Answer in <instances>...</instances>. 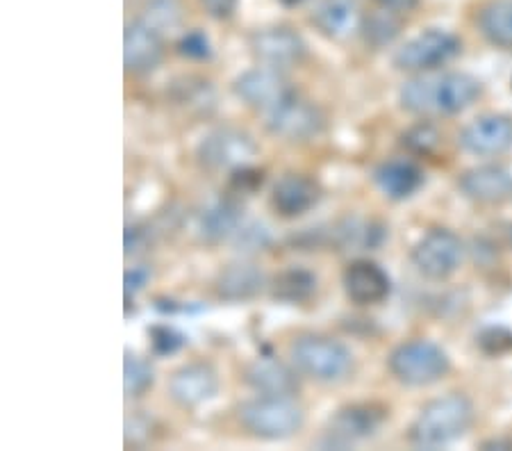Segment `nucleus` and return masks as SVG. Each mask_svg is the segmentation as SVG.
I'll use <instances>...</instances> for the list:
<instances>
[{"label": "nucleus", "instance_id": "obj_1", "mask_svg": "<svg viewBox=\"0 0 512 451\" xmlns=\"http://www.w3.org/2000/svg\"><path fill=\"white\" fill-rule=\"evenodd\" d=\"M483 87L469 73H435V76H421L408 80L399 92V103L403 110L424 117H451L467 110Z\"/></svg>", "mask_w": 512, "mask_h": 451}, {"label": "nucleus", "instance_id": "obj_2", "mask_svg": "<svg viewBox=\"0 0 512 451\" xmlns=\"http://www.w3.org/2000/svg\"><path fill=\"white\" fill-rule=\"evenodd\" d=\"M474 422V406L465 395L428 401L410 426V442L421 449H440L460 440Z\"/></svg>", "mask_w": 512, "mask_h": 451}, {"label": "nucleus", "instance_id": "obj_3", "mask_svg": "<svg viewBox=\"0 0 512 451\" xmlns=\"http://www.w3.org/2000/svg\"><path fill=\"white\" fill-rule=\"evenodd\" d=\"M289 358L299 374L319 383H340L353 374L355 360L349 347L328 335L305 333L289 344Z\"/></svg>", "mask_w": 512, "mask_h": 451}, {"label": "nucleus", "instance_id": "obj_4", "mask_svg": "<svg viewBox=\"0 0 512 451\" xmlns=\"http://www.w3.org/2000/svg\"><path fill=\"white\" fill-rule=\"evenodd\" d=\"M237 422L260 440H287L305 424L303 408L294 397H258L237 406Z\"/></svg>", "mask_w": 512, "mask_h": 451}, {"label": "nucleus", "instance_id": "obj_5", "mask_svg": "<svg viewBox=\"0 0 512 451\" xmlns=\"http://www.w3.org/2000/svg\"><path fill=\"white\" fill-rule=\"evenodd\" d=\"M390 372L396 381L412 388L437 383L444 379L451 367V360L440 344L431 340L403 342L390 354Z\"/></svg>", "mask_w": 512, "mask_h": 451}, {"label": "nucleus", "instance_id": "obj_6", "mask_svg": "<svg viewBox=\"0 0 512 451\" xmlns=\"http://www.w3.org/2000/svg\"><path fill=\"white\" fill-rule=\"evenodd\" d=\"M326 117L315 103L305 101L299 94L287 96L278 108L264 114V128L283 142L303 144L321 135Z\"/></svg>", "mask_w": 512, "mask_h": 451}, {"label": "nucleus", "instance_id": "obj_7", "mask_svg": "<svg viewBox=\"0 0 512 451\" xmlns=\"http://www.w3.org/2000/svg\"><path fill=\"white\" fill-rule=\"evenodd\" d=\"M462 258H465V246L449 228L428 231L410 253L412 265L428 281H447L451 274L458 272Z\"/></svg>", "mask_w": 512, "mask_h": 451}, {"label": "nucleus", "instance_id": "obj_8", "mask_svg": "<svg viewBox=\"0 0 512 451\" xmlns=\"http://www.w3.org/2000/svg\"><path fill=\"white\" fill-rule=\"evenodd\" d=\"M460 53V39L447 30L431 28L406 41L394 55V67L408 73H426L447 64Z\"/></svg>", "mask_w": 512, "mask_h": 451}, {"label": "nucleus", "instance_id": "obj_9", "mask_svg": "<svg viewBox=\"0 0 512 451\" xmlns=\"http://www.w3.org/2000/svg\"><path fill=\"white\" fill-rule=\"evenodd\" d=\"M198 162L210 171H235L251 164L258 155V144L244 130L217 128L198 144Z\"/></svg>", "mask_w": 512, "mask_h": 451}, {"label": "nucleus", "instance_id": "obj_10", "mask_svg": "<svg viewBox=\"0 0 512 451\" xmlns=\"http://www.w3.org/2000/svg\"><path fill=\"white\" fill-rule=\"evenodd\" d=\"M233 92L244 105H249L251 110L260 114H269L280 103L285 101L287 96L294 94L292 85L285 78V73L274 67H255L244 71L233 82Z\"/></svg>", "mask_w": 512, "mask_h": 451}, {"label": "nucleus", "instance_id": "obj_11", "mask_svg": "<svg viewBox=\"0 0 512 451\" xmlns=\"http://www.w3.org/2000/svg\"><path fill=\"white\" fill-rule=\"evenodd\" d=\"M249 48L251 55L262 67H274L280 71L296 67L308 55V46H305L303 37L287 26L262 28L253 32L249 39Z\"/></svg>", "mask_w": 512, "mask_h": 451}, {"label": "nucleus", "instance_id": "obj_12", "mask_svg": "<svg viewBox=\"0 0 512 451\" xmlns=\"http://www.w3.org/2000/svg\"><path fill=\"white\" fill-rule=\"evenodd\" d=\"M385 420V408L376 404H351L337 410L330 417L326 438L330 447H349L374 436L378 426Z\"/></svg>", "mask_w": 512, "mask_h": 451}, {"label": "nucleus", "instance_id": "obj_13", "mask_svg": "<svg viewBox=\"0 0 512 451\" xmlns=\"http://www.w3.org/2000/svg\"><path fill=\"white\" fill-rule=\"evenodd\" d=\"M164 57L162 32L144 21H135L126 28L123 35V67L132 76H148L160 67Z\"/></svg>", "mask_w": 512, "mask_h": 451}, {"label": "nucleus", "instance_id": "obj_14", "mask_svg": "<svg viewBox=\"0 0 512 451\" xmlns=\"http://www.w3.org/2000/svg\"><path fill=\"white\" fill-rule=\"evenodd\" d=\"M344 292L358 306H376L392 292V281L385 269L374 260H353L342 276Z\"/></svg>", "mask_w": 512, "mask_h": 451}, {"label": "nucleus", "instance_id": "obj_15", "mask_svg": "<svg viewBox=\"0 0 512 451\" xmlns=\"http://www.w3.org/2000/svg\"><path fill=\"white\" fill-rule=\"evenodd\" d=\"M462 149L472 155H501L512 149V117L506 114H485L474 119L460 135Z\"/></svg>", "mask_w": 512, "mask_h": 451}, {"label": "nucleus", "instance_id": "obj_16", "mask_svg": "<svg viewBox=\"0 0 512 451\" xmlns=\"http://www.w3.org/2000/svg\"><path fill=\"white\" fill-rule=\"evenodd\" d=\"M219 376L208 363H189L171 374L169 395L183 408H196L217 397Z\"/></svg>", "mask_w": 512, "mask_h": 451}, {"label": "nucleus", "instance_id": "obj_17", "mask_svg": "<svg viewBox=\"0 0 512 451\" xmlns=\"http://www.w3.org/2000/svg\"><path fill=\"white\" fill-rule=\"evenodd\" d=\"M271 208L283 219L308 215L321 201V187L315 178L305 174H285L276 180L271 190Z\"/></svg>", "mask_w": 512, "mask_h": 451}, {"label": "nucleus", "instance_id": "obj_18", "mask_svg": "<svg viewBox=\"0 0 512 451\" xmlns=\"http://www.w3.org/2000/svg\"><path fill=\"white\" fill-rule=\"evenodd\" d=\"M299 369L274 356H260L244 369V381L262 397H294L301 390Z\"/></svg>", "mask_w": 512, "mask_h": 451}, {"label": "nucleus", "instance_id": "obj_19", "mask_svg": "<svg viewBox=\"0 0 512 451\" xmlns=\"http://www.w3.org/2000/svg\"><path fill=\"white\" fill-rule=\"evenodd\" d=\"M460 192L476 203H501L512 196V174L499 164H483L465 171L458 180Z\"/></svg>", "mask_w": 512, "mask_h": 451}, {"label": "nucleus", "instance_id": "obj_20", "mask_svg": "<svg viewBox=\"0 0 512 451\" xmlns=\"http://www.w3.org/2000/svg\"><path fill=\"white\" fill-rule=\"evenodd\" d=\"M312 23L328 39H346L362 28V14L355 0H321Z\"/></svg>", "mask_w": 512, "mask_h": 451}, {"label": "nucleus", "instance_id": "obj_21", "mask_svg": "<svg viewBox=\"0 0 512 451\" xmlns=\"http://www.w3.org/2000/svg\"><path fill=\"white\" fill-rule=\"evenodd\" d=\"M244 224V210L235 199H221L210 203L198 217V231L210 244L233 240Z\"/></svg>", "mask_w": 512, "mask_h": 451}, {"label": "nucleus", "instance_id": "obj_22", "mask_svg": "<svg viewBox=\"0 0 512 451\" xmlns=\"http://www.w3.org/2000/svg\"><path fill=\"white\" fill-rule=\"evenodd\" d=\"M374 183L387 199L406 201L424 185V171L408 160H390L376 167Z\"/></svg>", "mask_w": 512, "mask_h": 451}, {"label": "nucleus", "instance_id": "obj_23", "mask_svg": "<svg viewBox=\"0 0 512 451\" xmlns=\"http://www.w3.org/2000/svg\"><path fill=\"white\" fill-rule=\"evenodd\" d=\"M264 287V274L251 262H233L217 276V297L224 301H249Z\"/></svg>", "mask_w": 512, "mask_h": 451}, {"label": "nucleus", "instance_id": "obj_24", "mask_svg": "<svg viewBox=\"0 0 512 451\" xmlns=\"http://www.w3.org/2000/svg\"><path fill=\"white\" fill-rule=\"evenodd\" d=\"M478 28L492 46L512 51V0H490L483 5Z\"/></svg>", "mask_w": 512, "mask_h": 451}, {"label": "nucleus", "instance_id": "obj_25", "mask_svg": "<svg viewBox=\"0 0 512 451\" xmlns=\"http://www.w3.org/2000/svg\"><path fill=\"white\" fill-rule=\"evenodd\" d=\"M315 292L317 276L301 267L285 269L271 283V297L280 303H305L315 297Z\"/></svg>", "mask_w": 512, "mask_h": 451}, {"label": "nucleus", "instance_id": "obj_26", "mask_svg": "<svg viewBox=\"0 0 512 451\" xmlns=\"http://www.w3.org/2000/svg\"><path fill=\"white\" fill-rule=\"evenodd\" d=\"M155 374L148 360L139 358L137 354L126 351V360H123V390H126L128 399L144 397L148 390L153 388Z\"/></svg>", "mask_w": 512, "mask_h": 451}, {"label": "nucleus", "instance_id": "obj_27", "mask_svg": "<svg viewBox=\"0 0 512 451\" xmlns=\"http://www.w3.org/2000/svg\"><path fill=\"white\" fill-rule=\"evenodd\" d=\"M180 19H183V10H180L178 0H146L142 16H139V21H144L146 26L158 32L173 30Z\"/></svg>", "mask_w": 512, "mask_h": 451}, {"label": "nucleus", "instance_id": "obj_28", "mask_svg": "<svg viewBox=\"0 0 512 451\" xmlns=\"http://www.w3.org/2000/svg\"><path fill=\"white\" fill-rule=\"evenodd\" d=\"M392 14H396V12L383 10V14L362 19L360 30H365L367 41H371L374 46H385V44H390L396 35H399V23L392 19Z\"/></svg>", "mask_w": 512, "mask_h": 451}, {"label": "nucleus", "instance_id": "obj_29", "mask_svg": "<svg viewBox=\"0 0 512 451\" xmlns=\"http://www.w3.org/2000/svg\"><path fill=\"white\" fill-rule=\"evenodd\" d=\"M148 340H151V349L155 356H173L187 344L185 335L180 333L178 328L167 326V324L148 328Z\"/></svg>", "mask_w": 512, "mask_h": 451}, {"label": "nucleus", "instance_id": "obj_30", "mask_svg": "<svg viewBox=\"0 0 512 451\" xmlns=\"http://www.w3.org/2000/svg\"><path fill=\"white\" fill-rule=\"evenodd\" d=\"M437 144H440V133L431 123H417L408 133H403V146L412 153L428 155L437 149Z\"/></svg>", "mask_w": 512, "mask_h": 451}, {"label": "nucleus", "instance_id": "obj_31", "mask_svg": "<svg viewBox=\"0 0 512 451\" xmlns=\"http://www.w3.org/2000/svg\"><path fill=\"white\" fill-rule=\"evenodd\" d=\"M176 48H178L180 55L187 57V60H194V62H205V60H210V57H212L210 37L198 28L185 32V35L178 39Z\"/></svg>", "mask_w": 512, "mask_h": 451}, {"label": "nucleus", "instance_id": "obj_32", "mask_svg": "<svg viewBox=\"0 0 512 451\" xmlns=\"http://www.w3.org/2000/svg\"><path fill=\"white\" fill-rule=\"evenodd\" d=\"M230 242H233L239 251H255L269 244V233L262 224H246L244 221L242 228H239Z\"/></svg>", "mask_w": 512, "mask_h": 451}, {"label": "nucleus", "instance_id": "obj_33", "mask_svg": "<svg viewBox=\"0 0 512 451\" xmlns=\"http://www.w3.org/2000/svg\"><path fill=\"white\" fill-rule=\"evenodd\" d=\"M230 174H233V176H230V185H233V190L237 194L255 192L264 183V171L251 167V164H246V167H239L235 171H230Z\"/></svg>", "mask_w": 512, "mask_h": 451}, {"label": "nucleus", "instance_id": "obj_34", "mask_svg": "<svg viewBox=\"0 0 512 451\" xmlns=\"http://www.w3.org/2000/svg\"><path fill=\"white\" fill-rule=\"evenodd\" d=\"M239 0H198V5L203 7V12L210 16V19L226 21L235 14Z\"/></svg>", "mask_w": 512, "mask_h": 451}, {"label": "nucleus", "instance_id": "obj_35", "mask_svg": "<svg viewBox=\"0 0 512 451\" xmlns=\"http://www.w3.org/2000/svg\"><path fill=\"white\" fill-rule=\"evenodd\" d=\"M148 269L144 267H135L130 269V272H126V297H130V294H135L142 290V287L148 283Z\"/></svg>", "mask_w": 512, "mask_h": 451}, {"label": "nucleus", "instance_id": "obj_36", "mask_svg": "<svg viewBox=\"0 0 512 451\" xmlns=\"http://www.w3.org/2000/svg\"><path fill=\"white\" fill-rule=\"evenodd\" d=\"M376 5H381L383 10H390V12H410L412 7H415L419 0H374Z\"/></svg>", "mask_w": 512, "mask_h": 451}, {"label": "nucleus", "instance_id": "obj_37", "mask_svg": "<svg viewBox=\"0 0 512 451\" xmlns=\"http://www.w3.org/2000/svg\"><path fill=\"white\" fill-rule=\"evenodd\" d=\"M280 5H285V7H299V5H303L305 0H278Z\"/></svg>", "mask_w": 512, "mask_h": 451}, {"label": "nucleus", "instance_id": "obj_38", "mask_svg": "<svg viewBox=\"0 0 512 451\" xmlns=\"http://www.w3.org/2000/svg\"><path fill=\"white\" fill-rule=\"evenodd\" d=\"M508 242H510V246H512V226L508 228Z\"/></svg>", "mask_w": 512, "mask_h": 451}]
</instances>
